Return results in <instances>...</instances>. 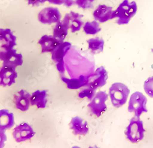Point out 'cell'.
I'll list each match as a JSON object with an SVG mask.
<instances>
[{
    "instance_id": "cell-28",
    "label": "cell",
    "mask_w": 153,
    "mask_h": 148,
    "mask_svg": "<svg viewBox=\"0 0 153 148\" xmlns=\"http://www.w3.org/2000/svg\"><path fill=\"white\" fill-rule=\"evenodd\" d=\"M7 141L6 131L0 129V148H4L5 143Z\"/></svg>"
},
{
    "instance_id": "cell-26",
    "label": "cell",
    "mask_w": 153,
    "mask_h": 148,
    "mask_svg": "<svg viewBox=\"0 0 153 148\" xmlns=\"http://www.w3.org/2000/svg\"><path fill=\"white\" fill-rule=\"evenodd\" d=\"M143 87L146 93L153 98V76L148 78L145 81Z\"/></svg>"
},
{
    "instance_id": "cell-8",
    "label": "cell",
    "mask_w": 153,
    "mask_h": 148,
    "mask_svg": "<svg viewBox=\"0 0 153 148\" xmlns=\"http://www.w3.org/2000/svg\"><path fill=\"white\" fill-rule=\"evenodd\" d=\"M108 98V95L105 92L99 91L96 93L91 102L88 105V108L93 114L99 117L106 111L107 106L105 102Z\"/></svg>"
},
{
    "instance_id": "cell-21",
    "label": "cell",
    "mask_w": 153,
    "mask_h": 148,
    "mask_svg": "<svg viewBox=\"0 0 153 148\" xmlns=\"http://www.w3.org/2000/svg\"><path fill=\"white\" fill-rule=\"evenodd\" d=\"M47 94L45 90H36L31 95V105L37 108H45L47 103Z\"/></svg>"
},
{
    "instance_id": "cell-9",
    "label": "cell",
    "mask_w": 153,
    "mask_h": 148,
    "mask_svg": "<svg viewBox=\"0 0 153 148\" xmlns=\"http://www.w3.org/2000/svg\"><path fill=\"white\" fill-rule=\"evenodd\" d=\"M37 19L39 22L44 25L57 23L61 21V14L57 7H47L39 12Z\"/></svg>"
},
{
    "instance_id": "cell-31",
    "label": "cell",
    "mask_w": 153,
    "mask_h": 148,
    "mask_svg": "<svg viewBox=\"0 0 153 148\" xmlns=\"http://www.w3.org/2000/svg\"><path fill=\"white\" fill-rule=\"evenodd\" d=\"M88 148H99V147H97V146H94V147H92V146H90V147H89Z\"/></svg>"
},
{
    "instance_id": "cell-2",
    "label": "cell",
    "mask_w": 153,
    "mask_h": 148,
    "mask_svg": "<svg viewBox=\"0 0 153 148\" xmlns=\"http://www.w3.org/2000/svg\"><path fill=\"white\" fill-rule=\"evenodd\" d=\"M138 9L135 1L130 2L129 0L124 1L113 12L111 19H117L118 25L128 24L132 17H134Z\"/></svg>"
},
{
    "instance_id": "cell-14",
    "label": "cell",
    "mask_w": 153,
    "mask_h": 148,
    "mask_svg": "<svg viewBox=\"0 0 153 148\" xmlns=\"http://www.w3.org/2000/svg\"><path fill=\"white\" fill-rule=\"evenodd\" d=\"M16 108L22 111H27L31 105V95L25 90H21L18 92L14 98Z\"/></svg>"
},
{
    "instance_id": "cell-4",
    "label": "cell",
    "mask_w": 153,
    "mask_h": 148,
    "mask_svg": "<svg viewBox=\"0 0 153 148\" xmlns=\"http://www.w3.org/2000/svg\"><path fill=\"white\" fill-rule=\"evenodd\" d=\"M145 132L143 122L140 117L135 116L130 120L129 124L126 129L125 135L127 139L131 143H137L143 139Z\"/></svg>"
},
{
    "instance_id": "cell-25",
    "label": "cell",
    "mask_w": 153,
    "mask_h": 148,
    "mask_svg": "<svg viewBox=\"0 0 153 148\" xmlns=\"http://www.w3.org/2000/svg\"><path fill=\"white\" fill-rule=\"evenodd\" d=\"M96 90L88 85H86L85 88L83 89L79 93V96L80 98H87L89 100H91L96 95Z\"/></svg>"
},
{
    "instance_id": "cell-27",
    "label": "cell",
    "mask_w": 153,
    "mask_h": 148,
    "mask_svg": "<svg viewBox=\"0 0 153 148\" xmlns=\"http://www.w3.org/2000/svg\"><path fill=\"white\" fill-rule=\"evenodd\" d=\"M96 0H76L75 4L80 8L86 9L92 8Z\"/></svg>"
},
{
    "instance_id": "cell-16",
    "label": "cell",
    "mask_w": 153,
    "mask_h": 148,
    "mask_svg": "<svg viewBox=\"0 0 153 148\" xmlns=\"http://www.w3.org/2000/svg\"><path fill=\"white\" fill-rule=\"evenodd\" d=\"M113 12L111 7L105 4H100L94 10L93 16L95 20L100 23H104L111 20Z\"/></svg>"
},
{
    "instance_id": "cell-22",
    "label": "cell",
    "mask_w": 153,
    "mask_h": 148,
    "mask_svg": "<svg viewBox=\"0 0 153 148\" xmlns=\"http://www.w3.org/2000/svg\"><path fill=\"white\" fill-rule=\"evenodd\" d=\"M88 49L93 54H98L104 51L105 42L103 39L99 37L89 39L86 41Z\"/></svg>"
},
{
    "instance_id": "cell-11",
    "label": "cell",
    "mask_w": 153,
    "mask_h": 148,
    "mask_svg": "<svg viewBox=\"0 0 153 148\" xmlns=\"http://www.w3.org/2000/svg\"><path fill=\"white\" fill-rule=\"evenodd\" d=\"M35 133L31 126L28 123L25 122L19 124L14 129L12 136L16 142L21 143L31 139L34 136Z\"/></svg>"
},
{
    "instance_id": "cell-20",
    "label": "cell",
    "mask_w": 153,
    "mask_h": 148,
    "mask_svg": "<svg viewBox=\"0 0 153 148\" xmlns=\"http://www.w3.org/2000/svg\"><path fill=\"white\" fill-rule=\"evenodd\" d=\"M14 124L15 120L13 113L6 109L0 110V129L6 131L13 127Z\"/></svg>"
},
{
    "instance_id": "cell-17",
    "label": "cell",
    "mask_w": 153,
    "mask_h": 148,
    "mask_svg": "<svg viewBox=\"0 0 153 148\" xmlns=\"http://www.w3.org/2000/svg\"><path fill=\"white\" fill-rule=\"evenodd\" d=\"M61 43V41L53 37V35L49 36L47 34L43 35L38 41V44L41 47L42 53H52Z\"/></svg>"
},
{
    "instance_id": "cell-13",
    "label": "cell",
    "mask_w": 153,
    "mask_h": 148,
    "mask_svg": "<svg viewBox=\"0 0 153 148\" xmlns=\"http://www.w3.org/2000/svg\"><path fill=\"white\" fill-rule=\"evenodd\" d=\"M17 73L16 68L4 66L0 68V86L9 87L16 83Z\"/></svg>"
},
{
    "instance_id": "cell-19",
    "label": "cell",
    "mask_w": 153,
    "mask_h": 148,
    "mask_svg": "<svg viewBox=\"0 0 153 148\" xmlns=\"http://www.w3.org/2000/svg\"><path fill=\"white\" fill-rule=\"evenodd\" d=\"M17 37L9 28H0L1 46L14 47L17 45Z\"/></svg>"
},
{
    "instance_id": "cell-6",
    "label": "cell",
    "mask_w": 153,
    "mask_h": 148,
    "mask_svg": "<svg viewBox=\"0 0 153 148\" xmlns=\"http://www.w3.org/2000/svg\"><path fill=\"white\" fill-rule=\"evenodd\" d=\"M146 97L140 92H135L131 96L128 105V111L134 113L135 117H140L143 113H147Z\"/></svg>"
},
{
    "instance_id": "cell-15",
    "label": "cell",
    "mask_w": 153,
    "mask_h": 148,
    "mask_svg": "<svg viewBox=\"0 0 153 148\" xmlns=\"http://www.w3.org/2000/svg\"><path fill=\"white\" fill-rule=\"evenodd\" d=\"M69 127L75 135L85 136L89 132L87 122L79 116L72 118L69 124Z\"/></svg>"
},
{
    "instance_id": "cell-1",
    "label": "cell",
    "mask_w": 153,
    "mask_h": 148,
    "mask_svg": "<svg viewBox=\"0 0 153 148\" xmlns=\"http://www.w3.org/2000/svg\"><path fill=\"white\" fill-rule=\"evenodd\" d=\"M65 66L71 76L74 71L76 73L77 70H80L84 67L93 68V64L85 56L81 54L80 49L76 46L71 47L65 57Z\"/></svg>"
},
{
    "instance_id": "cell-33",
    "label": "cell",
    "mask_w": 153,
    "mask_h": 148,
    "mask_svg": "<svg viewBox=\"0 0 153 148\" xmlns=\"http://www.w3.org/2000/svg\"><path fill=\"white\" fill-rule=\"evenodd\" d=\"M75 1H76V0H75Z\"/></svg>"
},
{
    "instance_id": "cell-7",
    "label": "cell",
    "mask_w": 153,
    "mask_h": 148,
    "mask_svg": "<svg viewBox=\"0 0 153 148\" xmlns=\"http://www.w3.org/2000/svg\"><path fill=\"white\" fill-rule=\"evenodd\" d=\"M72 47V44L69 42H61L52 52V58L56 63V67L62 75L65 73V57L70 50Z\"/></svg>"
},
{
    "instance_id": "cell-18",
    "label": "cell",
    "mask_w": 153,
    "mask_h": 148,
    "mask_svg": "<svg viewBox=\"0 0 153 148\" xmlns=\"http://www.w3.org/2000/svg\"><path fill=\"white\" fill-rule=\"evenodd\" d=\"M61 79L66 84L67 87L71 90H76L85 87L88 83V76L81 75L78 78L69 79L61 75Z\"/></svg>"
},
{
    "instance_id": "cell-32",
    "label": "cell",
    "mask_w": 153,
    "mask_h": 148,
    "mask_svg": "<svg viewBox=\"0 0 153 148\" xmlns=\"http://www.w3.org/2000/svg\"><path fill=\"white\" fill-rule=\"evenodd\" d=\"M72 148H80V147H79V146H74V147H72Z\"/></svg>"
},
{
    "instance_id": "cell-5",
    "label": "cell",
    "mask_w": 153,
    "mask_h": 148,
    "mask_svg": "<svg viewBox=\"0 0 153 148\" xmlns=\"http://www.w3.org/2000/svg\"><path fill=\"white\" fill-rule=\"evenodd\" d=\"M0 60L3 61V65L13 68L22 66L23 62L22 55L14 47L4 46H0Z\"/></svg>"
},
{
    "instance_id": "cell-29",
    "label": "cell",
    "mask_w": 153,
    "mask_h": 148,
    "mask_svg": "<svg viewBox=\"0 0 153 148\" xmlns=\"http://www.w3.org/2000/svg\"><path fill=\"white\" fill-rule=\"evenodd\" d=\"M29 5L33 6H39L41 4H44L47 0H27Z\"/></svg>"
},
{
    "instance_id": "cell-30",
    "label": "cell",
    "mask_w": 153,
    "mask_h": 148,
    "mask_svg": "<svg viewBox=\"0 0 153 148\" xmlns=\"http://www.w3.org/2000/svg\"><path fill=\"white\" fill-rule=\"evenodd\" d=\"M47 1L55 5H62L64 4V0H47Z\"/></svg>"
},
{
    "instance_id": "cell-23",
    "label": "cell",
    "mask_w": 153,
    "mask_h": 148,
    "mask_svg": "<svg viewBox=\"0 0 153 148\" xmlns=\"http://www.w3.org/2000/svg\"><path fill=\"white\" fill-rule=\"evenodd\" d=\"M68 28L62 21L56 23L53 28V37L61 42H63L68 34Z\"/></svg>"
},
{
    "instance_id": "cell-24",
    "label": "cell",
    "mask_w": 153,
    "mask_h": 148,
    "mask_svg": "<svg viewBox=\"0 0 153 148\" xmlns=\"http://www.w3.org/2000/svg\"><path fill=\"white\" fill-rule=\"evenodd\" d=\"M83 31L88 35H94L101 31L99 23L94 20L92 22H86L83 27Z\"/></svg>"
},
{
    "instance_id": "cell-10",
    "label": "cell",
    "mask_w": 153,
    "mask_h": 148,
    "mask_svg": "<svg viewBox=\"0 0 153 148\" xmlns=\"http://www.w3.org/2000/svg\"><path fill=\"white\" fill-rule=\"evenodd\" d=\"M108 78V73L105 68L100 67L88 75V83L86 85L97 89L106 84Z\"/></svg>"
},
{
    "instance_id": "cell-12",
    "label": "cell",
    "mask_w": 153,
    "mask_h": 148,
    "mask_svg": "<svg viewBox=\"0 0 153 148\" xmlns=\"http://www.w3.org/2000/svg\"><path fill=\"white\" fill-rule=\"evenodd\" d=\"M83 17L82 14L71 11L65 15L62 22L66 25L69 30H71L72 33H75L79 31L84 25L82 20Z\"/></svg>"
},
{
    "instance_id": "cell-3",
    "label": "cell",
    "mask_w": 153,
    "mask_h": 148,
    "mask_svg": "<svg viewBox=\"0 0 153 148\" xmlns=\"http://www.w3.org/2000/svg\"><path fill=\"white\" fill-rule=\"evenodd\" d=\"M130 93V90L126 85L121 82L113 84L109 89V96L112 105L119 108L125 105Z\"/></svg>"
}]
</instances>
